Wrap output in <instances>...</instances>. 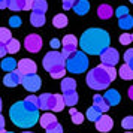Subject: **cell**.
I'll list each match as a JSON object with an SVG mask.
<instances>
[{
	"instance_id": "6da1fadb",
	"label": "cell",
	"mask_w": 133,
	"mask_h": 133,
	"mask_svg": "<svg viewBox=\"0 0 133 133\" xmlns=\"http://www.w3.org/2000/svg\"><path fill=\"white\" fill-rule=\"evenodd\" d=\"M109 33L103 29H88L81 35L79 46L85 54L100 55L106 48H109Z\"/></svg>"
},
{
	"instance_id": "7a4b0ae2",
	"label": "cell",
	"mask_w": 133,
	"mask_h": 133,
	"mask_svg": "<svg viewBox=\"0 0 133 133\" xmlns=\"http://www.w3.org/2000/svg\"><path fill=\"white\" fill-rule=\"evenodd\" d=\"M9 118L15 126L21 127V129H29L39 121V109L30 106L25 100H21L11 106Z\"/></svg>"
},
{
	"instance_id": "3957f363",
	"label": "cell",
	"mask_w": 133,
	"mask_h": 133,
	"mask_svg": "<svg viewBox=\"0 0 133 133\" xmlns=\"http://www.w3.org/2000/svg\"><path fill=\"white\" fill-rule=\"evenodd\" d=\"M115 78H117V70L114 66L99 64L87 73V85L93 90H106Z\"/></svg>"
},
{
	"instance_id": "277c9868",
	"label": "cell",
	"mask_w": 133,
	"mask_h": 133,
	"mask_svg": "<svg viewBox=\"0 0 133 133\" xmlns=\"http://www.w3.org/2000/svg\"><path fill=\"white\" fill-rule=\"evenodd\" d=\"M88 57L84 51H76L66 60V69L70 73H84L88 67Z\"/></svg>"
},
{
	"instance_id": "5b68a950",
	"label": "cell",
	"mask_w": 133,
	"mask_h": 133,
	"mask_svg": "<svg viewBox=\"0 0 133 133\" xmlns=\"http://www.w3.org/2000/svg\"><path fill=\"white\" fill-rule=\"evenodd\" d=\"M42 64L46 72L52 73V72H57V70L66 67V58L58 51H49L48 54L43 57Z\"/></svg>"
},
{
	"instance_id": "8992f818",
	"label": "cell",
	"mask_w": 133,
	"mask_h": 133,
	"mask_svg": "<svg viewBox=\"0 0 133 133\" xmlns=\"http://www.w3.org/2000/svg\"><path fill=\"white\" fill-rule=\"evenodd\" d=\"M78 39L73 36V35H66V36L63 37V42H61V45H63V49H61V54H63V57L64 58H69L72 54H75L76 52V48H78Z\"/></svg>"
},
{
	"instance_id": "52a82bcc",
	"label": "cell",
	"mask_w": 133,
	"mask_h": 133,
	"mask_svg": "<svg viewBox=\"0 0 133 133\" xmlns=\"http://www.w3.org/2000/svg\"><path fill=\"white\" fill-rule=\"evenodd\" d=\"M42 45H43L42 37L39 36V35H36V33L29 35L24 41V46L29 52H39L41 48H42Z\"/></svg>"
},
{
	"instance_id": "ba28073f",
	"label": "cell",
	"mask_w": 133,
	"mask_h": 133,
	"mask_svg": "<svg viewBox=\"0 0 133 133\" xmlns=\"http://www.w3.org/2000/svg\"><path fill=\"white\" fill-rule=\"evenodd\" d=\"M100 60H102V64H106V66H115L118 61H120V54L115 48H106L100 54Z\"/></svg>"
},
{
	"instance_id": "9c48e42d",
	"label": "cell",
	"mask_w": 133,
	"mask_h": 133,
	"mask_svg": "<svg viewBox=\"0 0 133 133\" xmlns=\"http://www.w3.org/2000/svg\"><path fill=\"white\" fill-rule=\"evenodd\" d=\"M21 84H23V87H24L25 90L35 93V91H37L42 87V81H41V78L37 76L36 73H33V75H25V76H23V82Z\"/></svg>"
},
{
	"instance_id": "30bf717a",
	"label": "cell",
	"mask_w": 133,
	"mask_h": 133,
	"mask_svg": "<svg viewBox=\"0 0 133 133\" xmlns=\"http://www.w3.org/2000/svg\"><path fill=\"white\" fill-rule=\"evenodd\" d=\"M23 73L19 72L18 69H15L12 72H9L5 75V78H3V84L6 85V87H17L18 84L23 82Z\"/></svg>"
},
{
	"instance_id": "8fae6325",
	"label": "cell",
	"mask_w": 133,
	"mask_h": 133,
	"mask_svg": "<svg viewBox=\"0 0 133 133\" xmlns=\"http://www.w3.org/2000/svg\"><path fill=\"white\" fill-rule=\"evenodd\" d=\"M39 100H41V109H43V111H54L55 100H57V94L43 93V94L39 96Z\"/></svg>"
},
{
	"instance_id": "7c38bea8",
	"label": "cell",
	"mask_w": 133,
	"mask_h": 133,
	"mask_svg": "<svg viewBox=\"0 0 133 133\" xmlns=\"http://www.w3.org/2000/svg\"><path fill=\"white\" fill-rule=\"evenodd\" d=\"M18 69L19 72L23 73V75H33V73H36V63L30 58H23V60L18 61Z\"/></svg>"
},
{
	"instance_id": "4fadbf2b",
	"label": "cell",
	"mask_w": 133,
	"mask_h": 133,
	"mask_svg": "<svg viewBox=\"0 0 133 133\" xmlns=\"http://www.w3.org/2000/svg\"><path fill=\"white\" fill-rule=\"evenodd\" d=\"M112 127H114V120H112L111 117H108V115H105V114L96 121V129L99 130V132H102V133L109 132Z\"/></svg>"
},
{
	"instance_id": "5bb4252c",
	"label": "cell",
	"mask_w": 133,
	"mask_h": 133,
	"mask_svg": "<svg viewBox=\"0 0 133 133\" xmlns=\"http://www.w3.org/2000/svg\"><path fill=\"white\" fill-rule=\"evenodd\" d=\"M105 100H106V103H108L109 106H117L118 103H120L121 97H120V93L117 90H114V88H111V90H106V93H105Z\"/></svg>"
},
{
	"instance_id": "9a60e30c",
	"label": "cell",
	"mask_w": 133,
	"mask_h": 133,
	"mask_svg": "<svg viewBox=\"0 0 133 133\" xmlns=\"http://www.w3.org/2000/svg\"><path fill=\"white\" fill-rule=\"evenodd\" d=\"M114 14H115V11L109 5H106V3H103V5H100L97 8V15H99L100 19H109Z\"/></svg>"
},
{
	"instance_id": "2e32d148",
	"label": "cell",
	"mask_w": 133,
	"mask_h": 133,
	"mask_svg": "<svg viewBox=\"0 0 133 133\" xmlns=\"http://www.w3.org/2000/svg\"><path fill=\"white\" fill-rule=\"evenodd\" d=\"M73 11H75V14H78V15H85V14L90 11V2L88 0H78L76 5L73 6Z\"/></svg>"
},
{
	"instance_id": "e0dca14e",
	"label": "cell",
	"mask_w": 133,
	"mask_h": 133,
	"mask_svg": "<svg viewBox=\"0 0 133 133\" xmlns=\"http://www.w3.org/2000/svg\"><path fill=\"white\" fill-rule=\"evenodd\" d=\"M93 106H96L97 109H100L103 114L106 112L109 109V105L106 103V100H105V97L100 96V94H96V96H93Z\"/></svg>"
},
{
	"instance_id": "ac0fdd59",
	"label": "cell",
	"mask_w": 133,
	"mask_h": 133,
	"mask_svg": "<svg viewBox=\"0 0 133 133\" xmlns=\"http://www.w3.org/2000/svg\"><path fill=\"white\" fill-rule=\"evenodd\" d=\"M45 21H46V18H45V14H41V12H31L30 15V23L33 27H42L43 24H45Z\"/></svg>"
},
{
	"instance_id": "d6986e66",
	"label": "cell",
	"mask_w": 133,
	"mask_h": 133,
	"mask_svg": "<svg viewBox=\"0 0 133 133\" xmlns=\"http://www.w3.org/2000/svg\"><path fill=\"white\" fill-rule=\"evenodd\" d=\"M0 67L5 70V72H12L18 67V61H15L12 57H8V58H3V61L0 63Z\"/></svg>"
},
{
	"instance_id": "ffe728a7",
	"label": "cell",
	"mask_w": 133,
	"mask_h": 133,
	"mask_svg": "<svg viewBox=\"0 0 133 133\" xmlns=\"http://www.w3.org/2000/svg\"><path fill=\"white\" fill-rule=\"evenodd\" d=\"M52 123H57V118H55V115L51 114V112H45V114L41 115V118H39V124H41L43 129H46L48 126H51Z\"/></svg>"
},
{
	"instance_id": "44dd1931",
	"label": "cell",
	"mask_w": 133,
	"mask_h": 133,
	"mask_svg": "<svg viewBox=\"0 0 133 133\" xmlns=\"http://www.w3.org/2000/svg\"><path fill=\"white\" fill-rule=\"evenodd\" d=\"M60 87H61V90H63V93L75 91L76 90V82H75V79L73 78H63Z\"/></svg>"
},
{
	"instance_id": "7402d4cb",
	"label": "cell",
	"mask_w": 133,
	"mask_h": 133,
	"mask_svg": "<svg viewBox=\"0 0 133 133\" xmlns=\"http://www.w3.org/2000/svg\"><path fill=\"white\" fill-rule=\"evenodd\" d=\"M63 97H64V103H66V106H70V108H73V106L78 103V94H76V91L63 93Z\"/></svg>"
},
{
	"instance_id": "603a6c76",
	"label": "cell",
	"mask_w": 133,
	"mask_h": 133,
	"mask_svg": "<svg viewBox=\"0 0 133 133\" xmlns=\"http://www.w3.org/2000/svg\"><path fill=\"white\" fill-rule=\"evenodd\" d=\"M118 75L121 76V79L130 81V79H133V69L126 63V64H123V66L120 67V70H118Z\"/></svg>"
},
{
	"instance_id": "cb8c5ba5",
	"label": "cell",
	"mask_w": 133,
	"mask_h": 133,
	"mask_svg": "<svg viewBox=\"0 0 133 133\" xmlns=\"http://www.w3.org/2000/svg\"><path fill=\"white\" fill-rule=\"evenodd\" d=\"M67 23H69V19H67V17L64 14H58V15H55L54 18H52V24L57 29H64L67 25Z\"/></svg>"
},
{
	"instance_id": "d4e9b609",
	"label": "cell",
	"mask_w": 133,
	"mask_h": 133,
	"mask_svg": "<svg viewBox=\"0 0 133 133\" xmlns=\"http://www.w3.org/2000/svg\"><path fill=\"white\" fill-rule=\"evenodd\" d=\"M102 115H103V112L100 111V109H97L96 106H91V108L87 109V118H88L90 121H94V123H96Z\"/></svg>"
},
{
	"instance_id": "484cf974",
	"label": "cell",
	"mask_w": 133,
	"mask_h": 133,
	"mask_svg": "<svg viewBox=\"0 0 133 133\" xmlns=\"http://www.w3.org/2000/svg\"><path fill=\"white\" fill-rule=\"evenodd\" d=\"M118 27H121L123 30H130L133 27V18L130 15H126L123 18H118Z\"/></svg>"
},
{
	"instance_id": "4316f807",
	"label": "cell",
	"mask_w": 133,
	"mask_h": 133,
	"mask_svg": "<svg viewBox=\"0 0 133 133\" xmlns=\"http://www.w3.org/2000/svg\"><path fill=\"white\" fill-rule=\"evenodd\" d=\"M33 11H35V12L45 14L48 11V3H46V0H35V3H33Z\"/></svg>"
},
{
	"instance_id": "83f0119b",
	"label": "cell",
	"mask_w": 133,
	"mask_h": 133,
	"mask_svg": "<svg viewBox=\"0 0 133 133\" xmlns=\"http://www.w3.org/2000/svg\"><path fill=\"white\" fill-rule=\"evenodd\" d=\"M8 8L14 12L24 11V0H8Z\"/></svg>"
},
{
	"instance_id": "f1b7e54d",
	"label": "cell",
	"mask_w": 133,
	"mask_h": 133,
	"mask_svg": "<svg viewBox=\"0 0 133 133\" xmlns=\"http://www.w3.org/2000/svg\"><path fill=\"white\" fill-rule=\"evenodd\" d=\"M19 46H21L19 41H17V39H11V41L6 43L8 54H17V52L19 51Z\"/></svg>"
},
{
	"instance_id": "f546056e",
	"label": "cell",
	"mask_w": 133,
	"mask_h": 133,
	"mask_svg": "<svg viewBox=\"0 0 133 133\" xmlns=\"http://www.w3.org/2000/svg\"><path fill=\"white\" fill-rule=\"evenodd\" d=\"M11 39H12V35H11L9 29L0 27V43H8Z\"/></svg>"
},
{
	"instance_id": "4dcf8cb0",
	"label": "cell",
	"mask_w": 133,
	"mask_h": 133,
	"mask_svg": "<svg viewBox=\"0 0 133 133\" xmlns=\"http://www.w3.org/2000/svg\"><path fill=\"white\" fill-rule=\"evenodd\" d=\"M25 102L29 103L30 106H33V108L41 109V100H39V96H35V94L27 96V97H25Z\"/></svg>"
},
{
	"instance_id": "1f68e13d",
	"label": "cell",
	"mask_w": 133,
	"mask_h": 133,
	"mask_svg": "<svg viewBox=\"0 0 133 133\" xmlns=\"http://www.w3.org/2000/svg\"><path fill=\"white\" fill-rule=\"evenodd\" d=\"M64 106H66V103H64V97H63V94H57L54 112H60V111H63V108H64Z\"/></svg>"
},
{
	"instance_id": "d6a6232c",
	"label": "cell",
	"mask_w": 133,
	"mask_h": 133,
	"mask_svg": "<svg viewBox=\"0 0 133 133\" xmlns=\"http://www.w3.org/2000/svg\"><path fill=\"white\" fill-rule=\"evenodd\" d=\"M46 133H63V127L58 124V123H52L51 126H48L45 129Z\"/></svg>"
},
{
	"instance_id": "836d02e7",
	"label": "cell",
	"mask_w": 133,
	"mask_h": 133,
	"mask_svg": "<svg viewBox=\"0 0 133 133\" xmlns=\"http://www.w3.org/2000/svg\"><path fill=\"white\" fill-rule=\"evenodd\" d=\"M121 126H123V129H126V130H132L133 129V117H126V118H123V121H121Z\"/></svg>"
},
{
	"instance_id": "e575fe53",
	"label": "cell",
	"mask_w": 133,
	"mask_h": 133,
	"mask_svg": "<svg viewBox=\"0 0 133 133\" xmlns=\"http://www.w3.org/2000/svg\"><path fill=\"white\" fill-rule=\"evenodd\" d=\"M130 42H133V35L123 33V35L120 36V43H121V45H129Z\"/></svg>"
},
{
	"instance_id": "d590c367",
	"label": "cell",
	"mask_w": 133,
	"mask_h": 133,
	"mask_svg": "<svg viewBox=\"0 0 133 133\" xmlns=\"http://www.w3.org/2000/svg\"><path fill=\"white\" fill-rule=\"evenodd\" d=\"M115 15L118 17V18H123V17H126V15H129V8L127 6H120L115 9Z\"/></svg>"
},
{
	"instance_id": "8d00e7d4",
	"label": "cell",
	"mask_w": 133,
	"mask_h": 133,
	"mask_svg": "<svg viewBox=\"0 0 133 133\" xmlns=\"http://www.w3.org/2000/svg\"><path fill=\"white\" fill-rule=\"evenodd\" d=\"M82 121H84V114H81V112H75L72 114V123L73 124H82Z\"/></svg>"
},
{
	"instance_id": "74e56055",
	"label": "cell",
	"mask_w": 133,
	"mask_h": 133,
	"mask_svg": "<svg viewBox=\"0 0 133 133\" xmlns=\"http://www.w3.org/2000/svg\"><path fill=\"white\" fill-rule=\"evenodd\" d=\"M78 0H63V9L64 11H69V9H73V6L76 5Z\"/></svg>"
},
{
	"instance_id": "f35d334b",
	"label": "cell",
	"mask_w": 133,
	"mask_h": 133,
	"mask_svg": "<svg viewBox=\"0 0 133 133\" xmlns=\"http://www.w3.org/2000/svg\"><path fill=\"white\" fill-rule=\"evenodd\" d=\"M66 67L64 69H60V70H57V72H52V73H49L51 75V78H54V79H60V78H63L64 75H66Z\"/></svg>"
},
{
	"instance_id": "ab89813d",
	"label": "cell",
	"mask_w": 133,
	"mask_h": 133,
	"mask_svg": "<svg viewBox=\"0 0 133 133\" xmlns=\"http://www.w3.org/2000/svg\"><path fill=\"white\" fill-rule=\"evenodd\" d=\"M9 25H11V27H19V25H21V18L17 17V15H15V17H11V18H9Z\"/></svg>"
},
{
	"instance_id": "60d3db41",
	"label": "cell",
	"mask_w": 133,
	"mask_h": 133,
	"mask_svg": "<svg viewBox=\"0 0 133 133\" xmlns=\"http://www.w3.org/2000/svg\"><path fill=\"white\" fill-rule=\"evenodd\" d=\"M130 60H133V48L127 49L126 52H124V61H126V63H129Z\"/></svg>"
},
{
	"instance_id": "b9f144b4",
	"label": "cell",
	"mask_w": 133,
	"mask_h": 133,
	"mask_svg": "<svg viewBox=\"0 0 133 133\" xmlns=\"http://www.w3.org/2000/svg\"><path fill=\"white\" fill-rule=\"evenodd\" d=\"M8 54L6 43H0V58H5V55Z\"/></svg>"
},
{
	"instance_id": "7bdbcfd3",
	"label": "cell",
	"mask_w": 133,
	"mask_h": 133,
	"mask_svg": "<svg viewBox=\"0 0 133 133\" xmlns=\"http://www.w3.org/2000/svg\"><path fill=\"white\" fill-rule=\"evenodd\" d=\"M33 3H35V0H24V11L33 9Z\"/></svg>"
},
{
	"instance_id": "ee69618b",
	"label": "cell",
	"mask_w": 133,
	"mask_h": 133,
	"mask_svg": "<svg viewBox=\"0 0 133 133\" xmlns=\"http://www.w3.org/2000/svg\"><path fill=\"white\" fill-rule=\"evenodd\" d=\"M49 45H51V48L52 49H58L60 48V45H61V42L58 41V39H52V41L49 42Z\"/></svg>"
},
{
	"instance_id": "f6af8a7d",
	"label": "cell",
	"mask_w": 133,
	"mask_h": 133,
	"mask_svg": "<svg viewBox=\"0 0 133 133\" xmlns=\"http://www.w3.org/2000/svg\"><path fill=\"white\" fill-rule=\"evenodd\" d=\"M8 8V0H0V9Z\"/></svg>"
},
{
	"instance_id": "bcb514c9",
	"label": "cell",
	"mask_w": 133,
	"mask_h": 133,
	"mask_svg": "<svg viewBox=\"0 0 133 133\" xmlns=\"http://www.w3.org/2000/svg\"><path fill=\"white\" fill-rule=\"evenodd\" d=\"M0 129H5V118L2 114H0Z\"/></svg>"
},
{
	"instance_id": "7dc6e473",
	"label": "cell",
	"mask_w": 133,
	"mask_h": 133,
	"mask_svg": "<svg viewBox=\"0 0 133 133\" xmlns=\"http://www.w3.org/2000/svg\"><path fill=\"white\" fill-rule=\"evenodd\" d=\"M129 97H130V99L133 100V85L130 87V88H129Z\"/></svg>"
},
{
	"instance_id": "c3c4849f",
	"label": "cell",
	"mask_w": 133,
	"mask_h": 133,
	"mask_svg": "<svg viewBox=\"0 0 133 133\" xmlns=\"http://www.w3.org/2000/svg\"><path fill=\"white\" fill-rule=\"evenodd\" d=\"M69 112H70V115H72V114H75V112H76V109L72 108V109H69Z\"/></svg>"
},
{
	"instance_id": "681fc988",
	"label": "cell",
	"mask_w": 133,
	"mask_h": 133,
	"mask_svg": "<svg viewBox=\"0 0 133 133\" xmlns=\"http://www.w3.org/2000/svg\"><path fill=\"white\" fill-rule=\"evenodd\" d=\"M127 64H129V66H130V67H132V69H133V60H130V61H129V63H127Z\"/></svg>"
},
{
	"instance_id": "f907efd6",
	"label": "cell",
	"mask_w": 133,
	"mask_h": 133,
	"mask_svg": "<svg viewBox=\"0 0 133 133\" xmlns=\"http://www.w3.org/2000/svg\"><path fill=\"white\" fill-rule=\"evenodd\" d=\"M0 133H6V130L5 129H0Z\"/></svg>"
},
{
	"instance_id": "816d5d0a",
	"label": "cell",
	"mask_w": 133,
	"mask_h": 133,
	"mask_svg": "<svg viewBox=\"0 0 133 133\" xmlns=\"http://www.w3.org/2000/svg\"><path fill=\"white\" fill-rule=\"evenodd\" d=\"M0 111H2V99H0Z\"/></svg>"
},
{
	"instance_id": "f5cc1de1",
	"label": "cell",
	"mask_w": 133,
	"mask_h": 133,
	"mask_svg": "<svg viewBox=\"0 0 133 133\" xmlns=\"http://www.w3.org/2000/svg\"><path fill=\"white\" fill-rule=\"evenodd\" d=\"M129 2H130V3H132V5H133V0H129Z\"/></svg>"
},
{
	"instance_id": "db71d44e",
	"label": "cell",
	"mask_w": 133,
	"mask_h": 133,
	"mask_svg": "<svg viewBox=\"0 0 133 133\" xmlns=\"http://www.w3.org/2000/svg\"><path fill=\"white\" fill-rule=\"evenodd\" d=\"M23 133H31V132H23Z\"/></svg>"
},
{
	"instance_id": "11a10c76",
	"label": "cell",
	"mask_w": 133,
	"mask_h": 133,
	"mask_svg": "<svg viewBox=\"0 0 133 133\" xmlns=\"http://www.w3.org/2000/svg\"><path fill=\"white\" fill-rule=\"evenodd\" d=\"M6 133H14V132H6Z\"/></svg>"
},
{
	"instance_id": "9f6ffc18",
	"label": "cell",
	"mask_w": 133,
	"mask_h": 133,
	"mask_svg": "<svg viewBox=\"0 0 133 133\" xmlns=\"http://www.w3.org/2000/svg\"><path fill=\"white\" fill-rule=\"evenodd\" d=\"M126 133H132V132H126Z\"/></svg>"
}]
</instances>
